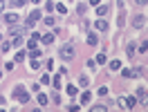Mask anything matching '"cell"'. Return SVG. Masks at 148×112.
I'll use <instances>...</instances> for the list:
<instances>
[{"label":"cell","instance_id":"1","mask_svg":"<svg viewBox=\"0 0 148 112\" xmlns=\"http://www.w3.org/2000/svg\"><path fill=\"white\" fill-rule=\"evenodd\" d=\"M58 54H61V58H63V61H72L76 52H74V45H63Z\"/></svg>","mask_w":148,"mask_h":112},{"label":"cell","instance_id":"2","mask_svg":"<svg viewBox=\"0 0 148 112\" xmlns=\"http://www.w3.org/2000/svg\"><path fill=\"white\" fill-rule=\"evenodd\" d=\"M14 96H16V101H20V103H27L29 101V94H27V90H25L23 85H18V87L14 90Z\"/></svg>","mask_w":148,"mask_h":112},{"label":"cell","instance_id":"3","mask_svg":"<svg viewBox=\"0 0 148 112\" xmlns=\"http://www.w3.org/2000/svg\"><path fill=\"white\" fill-rule=\"evenodd\" d=\"M123 76H126V79H137V76H141V72H139V67H135V70H123Z\"/></svg>","mask_w":148,"mask_h":112},{"label":"cell","instance_id":"4","mask_svg":"<svg viewBox=\"0 0 148 112\" xmlns=\"http://www.w3.org/2000/svg\"><path fill=\"white\" fill-rule=\"evenodd\" d=\"M137 96H139V101H141V105H146V103H148V94H146L144 87H137Z\"/></svg>","mask_w":148,"mask_h":112},{"label":"cell","instance_id":"5","mask_svg":"<svg viewBox=\"0 0 148 112\" xmlns=\"http://www.w3.org/2000/svg\"><path fill=\"white\" fill-rule=\"evenodd\" d=\"M5 23H7V25H16V23H18V16H16V14H7V16H5Z\"/></svg>","mask_w":148,"mask_h":112},{"label":"cell","instance_id":"6","mask_svg":"<svg viewBox=\"0 0 148 112\" xmlns=\"http://www.w3.org/2000/svg\"><path fill=\"white\" fill-rule=\"evenodd\" d=\"M94 27L99 29V31H108V23H106V20H97V23H94Z\"/></svg>","mask_w":148,"mask_h":112},{"label":"cell","instance_id":"7","mask_svg":"<svg viewBox=\"0 0 148 112\" xmlns=\"http://www.w3.org/2000/svg\"><path fill=\"white\" fill-rule=\"evenodd\" d=\"M117 103H119L121 110H130V108H128V96H119V101H117Z\"/></svg>","mask_w":148,"mask_h":112},{"label":"cell","instance_id":"8","mask_svg":"<svg viewBox=\"0 0 148 112\" xmlns=\"http://www.w3.org/2000/svg\"><path fill=\"white\" fill-rule=\"evenodd\" d=\"M40 40H43L45 45H49V43H54V34H43V36H40Z\"/></svg>","mask_w":148,"mask_h":112},{"label":"cell","instance_id":"9","mask_svg":"<svg viewBox=\"0 0 148 112\" xmlns=\"http://www.w3.org/2000/svg\"><path fill=\"white\" fill-rule=\"evenodd\" d=\"M132 25H135V27H144V16H135Z\"/></svg>","mask_w":148,"mask_h":112},{"label":"cell","instance_id":"10","mask_svg":"<svg viewBox=\"0 0 148 112\" xmlns=\"http://www.w3.org/2000/svg\"><path fill=\"white\" fill-rule=\"evenodd\" d=\"M36 101H38V105H47V96H45V94H40V92H38Z\"/></svg>","mask_w":148,"mask_h":112},{"label":"cell","instance_id":"11","mask_svg":"<svg viewBox=\"0 0 148 112\" xmlns=\"http://www.w3.org/2000/svg\"><path fill=\"white\" fill-rule=\"evenodd\" d=\"M97 43H99L97 34H90V36H88V45H97Z\"/></svg>","mask_w":148,"mask_h":112},{"label":"cell","instance_id":"12","mask_svg":"<svg viewBox=\"0 0 148 112\" xmlns=\"http://www.w3.org/2000/svg\"><path fill=\"white\" fill-rule=\"evenodd\" d=\"M90 99H92V94H90V92H85L83 96H81V103H83V105H88V103H90Z\"/></svg>","mask_w":148,"mask_h":112},{"label":"cell","instance_id":"13","mask_svg":"<svg viewBox=\"0 0 148 112\" xmlns=\"http://www.w3.org/2000/svg\"><path fill=\"white\" fill-rule=\"evenodd\" d=\"M23 43H25V40H23V34H18V36L14 38V45L16 47H23Z\"/></svg>","mask_w":148,"mask_h":112},{"label":"cell","instance_id":"14","mask_svg":"<svg viewBox=\"0 0 148 112\" xmlns=\"http://www.w3.org/2000/svg\"><path fill=\"white\" fill-rule=\"evenodd\" d=\"M43 23H45L47 27H54V23H56V20H54V16H47V18L43 20Z\"/></svg>","mask_w":148,"mask_h":112},{"label":"cell","instance_id":"15","mask_svg":"<svg viewBox=\"0 0 148 112\" xmlns=\"http://www.w3.org/2000/svg\"><path fill=\"white\" fill-rule=\"evenodd\" d=\"M119 67H121V63H119V61H110V70H112V72H117Z\"/></svg>","mask_w":148,"mask_h":112},{"label":"cell","instance_id":"16","mask_svg":"<svg viewBox=\"0 0 148 112\" xmlns=\"http://www.w3.org/2000/svg\"><path fill=\"white\" fill-rule=\"evenodd\" d=\"M76 92H79V90L74 87V83H72V85H67V94H70V96H76Z\"/></svg>","mask_w":148,"mask_h":112},{"label":"cell","instance_id":"17","mask_svg":"<svg viewBox=\"0 0 148 112\" xmlns=\"http://www.w3.org/2000/svg\"><path fill=\"white\" fill-rule=\"evenodd\" d=\"M27 47H29V49H36V47H38V40H36V38H32V40L27 43Z\"/></svg>","mask_w":148,"mask_h":112},{"label":"cell","instance_id":"18","mask_svg":"<svg viewBox=\"0 0 148 112\" xmlns=\"http://www.w3.org/2000/svg\"><path fill=\"white\" fill-rule=\"evenodd\" d=\"M97 14H99V16H106V14H108V7H106V5H101V7L97 9Z\"/></svg>","mask_w":148,"mask_h":112},{"label":"cell","instance_id":"19","mask_svg":"<svg viewBox=\"0 0 148 112\" xmlns=\"http://www.w3.org/2000/svg\"><path fill=\"white\" fill-rule=\"evenodd\" d=\"M29 56H32V58H38V56H40V49H29Z\"/></svg>","mask_w":148,"mask_h":112},{"label":"cell","instance_id":"20","mask_svg":"<svg viewBox=\"0 0 148 112\" xmlns=\"http://www.w3.org/2000/svg\"><path fill=\"white\" fill-rule=\"evenodd\" d=\"M52 85H54V87H61V76H58V74L52 79Z\"/></svg>","mask_w":148,"mask_h":112},{"label":"cell","instance_id":"21","mask_svg":"<svg viewBox=\"0 0 148 112\" xmlns=\"http://www.w3.org/2000/svg\"><path fill=\"white\" fill-rule=\"evenodd\" d=\"M126 54H128V56L135 54V45H132V43H128V47H126Z\"/></svg>","mask_w":148,"mask_h":112},{"label":"cell","instance_id":"22","mask_svg":"<svg viewBox=\"0 0 148 112\" xmlns=\"http://www.w3.org/2000/svg\"><path fill=\"white\" fill-rule=\"evenodd\" d=\"M23 61H25V52H18L16 54V63H23Z\"/></svg>","mask_w":148,"mask_h":112},{"label":"cell","instance_id":"23","mask_svg":"<svg viewBox=\"0 0 148 112\" xmlns=\"http://www.w3.org/2000/svg\"><path fill=\"white\" fill-rule=\"evenodd\" d=\"M97 92H99V96H106V94H108V87H106V85H101Z\"/></svg>","mask_w":148,"mask_h":112},{"label":"cell","instance_id":"24","mask_svg":"<svg viewBox=\"0 0 148 112\" xmlns=\"http://www.w3.org/2000/svg\"><path fill=\"white\" fill-rule=\"evenodd\" d=\"M92 110H94V112H106L108 108H106V105H92Z\"/></svg>","mask_w":148,"mask_h":112},{"label":"cell","instance_id":"25","mask_svg":"<svg viewBox=\"0 0 148 112\" xmlns=\"http://www.w3.org/2000/svg\"><path fill=\"white\" fill-rule=\"evenodd\" d=\"M106 61H108V56H106V54H99V56H97V63H106Z\"/></svg>","mask_w":148,"mask_h":112},{"label":"cell","instance_id":"26","mask_svg":"<svg viewBox=\"0 0 148 112\" xmlns=\"http://www.w3.org/2000/svg\"><path fill=\"white\" fill-rule=\"evenodd\" d=\"M76 14H79V16H83V14H85V5H79V7H76Z\"/></svg>","mask_w":148,"mask_h":112},{"label":"cell","instance_id":"27","mask_svg":"<svg viewBox=\"0 0 148 112\" xmlns=\"http://www.w3.org/2000/svg\"><path fill=\"white\" fill-rule=\"evenodd\" d=\"M32 70H40V63H38L36 58H34V61H32Z\"/></svg>","mask_w":148,"mask_h":112},{"label":"cell","instance_id":"28","mask_svg":"<svg viewBox=\"0 0 148 112\" xmlns=\"http://www.w3.org/2000/svg\"><path fill=\"white\" fill-rule=\"evenodd\" d=\"M79 83H81V85H83V87H85V85L90 83V81H88V76H81V79H79Z\"/></svg>","mask_w":148,"mask_h":112},{"label":"cell","instance_id":"29","mask_svg":"<svg viewBox=\"0 0 148 112\" xmlns=\"http://www.w3.org/2000/svg\"><path fill=\"white\" fill-rule=\"evenodd\" d=\"M40 83L47 85V83H49V76H47V74H45V76H40Z\"/></svg>","mask_w":148,"mask_h":112},{"label":"cell","instance_id":"30","mask_svg":"<svg viewBox=\"0 0 148 112\" xmlns=\"http://www.w3.org/2000/svg\"><path fill=\"white\" fill-rule=\"evenodd\" d=\"M56 11H58V14H65V5H56Z\"/></svg>","mask_w":148,"mask_h":112},{"label":"cell","instance_id":"31","mask_svg":"<svg viewBox=\"0 0 148 112\" xmlns=\"http://www.w3.org/2000/svg\"><path fill=\"white\" fill-rule=\"evenodd\" d=\"M52 101H54V103H58V101H61V96H58V92H54V94H52Z\"/></svg>","mask_w":148,"mask_h":112},{"label":"cell","instance_id":"32","mask_svg":"<svg viewBox=\"0 0 148 112\" xmlns=\"http://www.w3.org/2000/svg\"><path fill=\"white\" fill-rule=\"evenodd\" d=\"M139 49H141V52L146 54V52H148V43H141V47H139Z\"/></svg>","mask_w":148,"mask_h":112},{"label":"cell","instance_id":"33","mask_svg":"<svg viewBox=\"0 0 148 112\" xmlns=\"http://www.w3.org/2000/svg\"><path fill=\"white\" fill-rule=\"evenodd\" d=\"M14 5H16V7H18V5L23 7V5H25V0H14Z\"/></svg>","mask_w":148,"mask_h":112},{"label":"cell","instance_id":"34","mask_svg":"<svg viewBox=\"0 0 148 112\" xmlns=\"http://www.w3.org/2000/svg\"><path fill=\"white\" fill-rule=\"evenodd\" d=\"M135 2H137V5H146L148 0H135Z\"/></svg>","mask_w":148,"mask_h":112},{"label":"cell","instance_id":"35","mask_svg":"<svg viewBox=\"0 0 148 112\" xmlns=\"http://www.w3.org/2000/svg\"><path fill=\"white\" fill-rule=\"evenodd\" d=\"M2 9H5V2H2V0H0V14H2Z\"/></svg>","mask_w":148,"mask_h":112},{"label":"cell","instance_id":"36","mask_svg":"<svg viewBox=\"0 0 148 112\" xmlns=\"http://www.w3.org/2000/svg\"><path fill=\"white\" fill-rule=\"evenodd\" d=\"M90 5H99V0H90Z\"/></svg>","mask_w":148,"mask_h":112},{"label":"cell","instance_id":"37","mask_svg":"<svg viewBox=\"0 0 148 112\" xmlns=\"http://www.w3.org/2000/svg\"><path fill=\"white\" fill-rule=\"evenodd\" d=\"M34 2H36V5H38V2H40V0H34Z\"/></svg>","mask_w":148,"mask_h":112}]
</instances>
